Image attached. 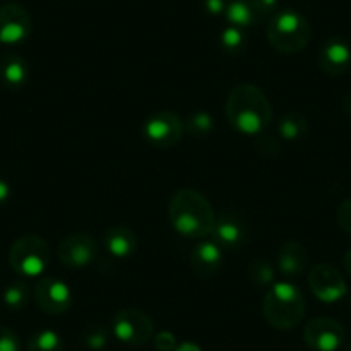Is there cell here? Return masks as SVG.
<instances>
[{"instance_id": "1", "label": "cell", "mask_w": 351, "mask_h": 351, "mask_svg": "<svg viewBox=\"0 0 351 351\" xmlns=\"http://www.w3.org/2000/svg\"><path fill=\"white\" fill-rule=\"evenodd\" d=\"M226 116L238 133L258 136L272 121V107L258 86L241 83L231 90L226 102Z\"/></svg>"}, {"instance_id": "2", "label": "cell", "mask_w": 351, "mask_h": 351, "mask_svg": "<svg viewBox=\"0 0 351 351\" xmlns=\"http://www.w3.org/2000/svg\"><path fill=\"white\" fill-rule=\"evenodd\" d=\"M215 212L210 202L197 190L183 188L172 195L169 204V219L176 232L184 238L202 239L210 236L215 224Z\"/></svg>"}, {"instance_id": "3", "label": "cell", "mask_w": 351, "mask_h": 351, "mask_svg": "<svg viewBox=\"0 0 351 351\" xmlns=\"http://www.w3.org/2000/svg\"><path fill=\"white\" fill-rule=\"evenodd\" d=\"M305 296L293 282H274L263 298V317L279 330L298 327L305 317Z\"/></svg>"}, {"instance_id": "4", "label": "cell", "mask_w": 351, "mask_h": 351, "mask_svg": "<svg viewBox=\"0 0 351 351\" xmlns=\"http://www.w3.org/2000/svg\"><path fill=\"white\" fill-rule=\"evenodd\" d=\"M312 28L300 12L293 9L276 12L267 26V40L278 52H302L310 42Z\"/></svg>"}, {"instance_id": "5", "label": "cell", "mask_w": 351, "mask_h": 351, "mask_svg": "<svg viewBox=\"0 0 351 351\" xmlns=\"http://www.w3.org/2000/svg\"><path fill=\"white\" fill-rule=\"evenodd\" d=\"M11 269L25 278H38L50 265V246L36 234H26L16 239L9 252Z\"/></svg>"}, {"instance_id": "6", "label": "cell", "mask_w": 351, "mask_h": 351, "mask_svg": "<svg viewBox=\"0 0 351 351\" xmlns=\"http://www.w3.org/2000/svg\"><path fill=\"white\" fill-rule=\"evenodd\" d=\"M145 140L155 148H171L184 136V123L171 110L155 112L143 124Z\"/></svg>"}, {"instance_id": "7", "label": "cell", "mask_w": 351, "mask_h": 351, "mask_svg": "<svg viewBox=\"0 0 351 351\" xmlns=\"http://www.w3.org/2000/svg\"><path fill=\"white\" fill-rule=\"evenodd\" d=\"M114 336L128 346H143L154 336V322L138 308L121 310L112 322Z\"/></svg>"}, {"instance_id": "8", "label": "cell", "mask_w": 351, "mask_h": 351, "mask_svg": "<svg viewBox=\"0 0 351 351\" xmlns=\"http://www.w3.org/2000/svg\"><path fill=\"white\" fill-rule=\"evenodd\" d=\"M57 256L67 267L83 269L95 262L99 256V246L95 239L86 232H74L59 243Z\"/></svg>"}, {"instance_id": "9", "label": "cell", "mask_w": 351, "mask_h": 351, "mask_svg": "<svg viewBox=\"0 0 351 351\" xmlns=\"http://www.w3.org/2000/svg\"><path fill=\"white\" fill-rule=\"evenodd\" d=\"M306 346L315 351H337L344 344V327L330 317H317L305 327Z\"/></svg>"}, {"instance_id": "10", "label": "cell", "mask_w": 351, "mask_h": 351, "mask_svg": "<svg viewBox=\"0 0 351 351\" xmlns=\"http://www.w3.org/2000/svg\"><path fill=\"white\" fill-rule=\"evenodd\" d=\"M35 302L49 315H62L73 305V293L69 286L57 278H43L36 282Z\"/></svg>"}, {"instance_id": "11", "label": "cell", "mask_w": 351, "mask_h": 351, "mask_svg": "<svg viewBox=\"0 0 351 351\" xmlns=\"http://www.w3.org/2000/svg\"><path fill=\"white\" fill-rule=\"evenodd\" d=\"M308 285L313 295L324 303L339 302L348 291L341 272L329 263H317L308 274Z\"/></svg>"}, {"instance_id": "12", "label": "cell", "mask_w": 351, "mask_h": 351, "mask_svg": "<svg viewBox=\"0 0 351 351\" xmlns=\"http://www.w3.org/2000/svg\"><path fill=\"white\" fill-rule=\"evenodd\" d=\"M32 28V16L23 5L5 4L0 8V43L2 45H19L26 42Z\"/></svg>"}, {"instance_id": "13", "label": "cell", "mask_w": 351, "mask_h": 351, "mask_svg": "<svg viewBox=\"0 0 351 351\" xmlns=\"http://www.w3.org/2000/svg\"><path fill=\"white\" fill-rule=\"evenodd\" d=\"M320 69L329 76H341L351 66V47L343 38H330L319 53Z\"/></svg>"}, {"instance_id": "14", "label": "cell", "mask_w": 351, "mask_h": 351, "mask_svg": "<svg viewBox=\"0 0 351 351\" xmlns=\"http://www.w3.org/2000/svg\"><path fill=\"white\" fill-rule=\"evenodd\" d=\"M191 269L200 278H210L222 265V248L214 241H202L191 250Z\"/></svg>"}, {"instance_id": "15", "label": "cell", "mask_w": 351, "mask_h": 351, "mask_svg": "<svg viewBox=\"0 0 351 351\" xmlns=\"http://www.w3.org/2000/svg\"><path fill=\"white\" fill-rule=\"evenodd\" d=\"M210 236L212 241L217 243L222 250L238 248L245 239V226L236 215L221 214L219 217H215V224Z\"/></svg>"}, {"instance_id": "16", "label": "cell", "mask_w": 351, "mask_h": 351, "mask_svg": "<svg viewBox=\"0 0 351 351\" xmlns=\"http://www.w3.org/2000/svg\"><path fill=\"white\" fill-rule=\"evenodd\" d=\"M104 246L110 256L117 260H126L136 253L138 238L130 228L117 226V228H110L104 234Z\"/></svg>"}, {"instance_id": "17", "label": "cell", "mask_w": 351, "mask_h": 351, "mask_svg": "<svg viewBox=\"0 0 351 351\" xmlns=\"http://www.w3.org/2000/svg\"><path fill=\"white\" fill-rule=\"evenodd\" d=\"M308 262V253L305 246L296 241H289L282 245L281 252L278 255V267L285 278H296L306 269Z\"/></svg>"}, {"instance_id": "18", "label": "cell", "mask_w": 351, "mask_h": 351, "mask_svg": "<svg viewBox=\"0 0 351 351\" xmlns=\"http://www.w3.org/2000/svg\"><path fill=\"white\" fill-rule=\"evenodd\" d=\"M29 76L28 62L18 53H8L0 60V80L9 88H21Z\"/></svg>"}, {"instance_id": "19", "label": "cell", "mask_w": 351, "mask_h": 351, "mask_svg": "<svg viewBox=\"0 0 351 351\" xmlns=\"http://www.w3.org/2000/svg\"><path fill=\"white\" fill-rule=\"evenodd\" d=\"M226 19L236 28H250L260 21L258 12L253 8L252 0H231L224 12Z\"/></svg>"}, {"instance_id": "20", "label": "cell", "mask_w": 351, "mask_h": 351, "mask_svg": "<svg viewBox=\"0 0 351 351\" xmlns=\"http://www.w3.org/2000/svg\"><path fill=\"white\" fill-rule=\"evenodd\" d=\"M278 131L285 140L296 141L308 133V121L302 112L293 110V112H288L286 116L281 117L278 124Z\"/></svg>"}, {"instance_id": "21", "label": "cell", "mask_w": 351, "mask_h": 351, "mask_svg": "<svg viewBox=\"0 0 351 351\" xmlns=\"http://www.w3.org/2000/svg\"><path fill=\"white\" fill-rule=\"evenodd\" d=\"M64 341L56 330H40L29 337L26 344V351H62Z\"/></svg>"}, {"instance_id": "22", "label": "cell", "mask_w": 351, "mask_h": 351, "mask_svg": "<svg viewBox=\"0 0 351 351\" xmlns=\"http://www.w3.org/2000/svg\"><path fill=\"white\" fill-rule=\"evenodd\" d=\"M248 278L256 288H267L276 282V272L267 260H253L248 267Z\"/></svg>"}, {"instance_id": "23", "label": "cell", "mask_w": 351, "mask_h": 351, "mask_svg": "<svg viewBox=\"0 0 351 351\" xmlns=\"http://www.w3.org/2000/svg\"><path fill=\"white\" fill-rule=\"evenodd\" d=\"M5 306L11 310H23L29 302V288L25 281H14L4 289L2 295Z\"/></svg>"}, {"instance_id": "24", "label": "cell", "mask_w": 351, "mask_h": 351, "mask_svg": "<svg viewBox=\"0 0 351 351\" xmlns=\"http://www.w3.org/2000/svg\"><path fill=\"white\" fill-rule=\"evenodd\" d=\"M184 130L193 138H205L214 131V119L205 110H198V112H193L188 117Z\"/></svg>"}, {"instance_id": "25", "label": "cell", "mask_w": 351, "mask_h": 351, "mask_svg": "<svg viewBox=\"0 0 351 351\" xmlns=\"http://www.w3.org/2000/svg\"><path fill=\"white\" fill-rule=\"evenodd\" d=\"M221 47L226 53H236L243 52V49L246 47V35L243 33L241 28H236V26H229L222 32L221 35Z\"/></svg>"}, {"instance_id": "26", "label": "cell", "mask_w": 351, "mask_h": 351, "mask_svg": "<svg viewBox=\"0 0 351 351\" xmlns=\"http://www.w3.org/2000/svg\"><path fill=\"white\" fill-rule=\"evenodd\" d=\"M109 330L104 326H90L83 332V344L88 348V350L100 351L107 346L109 343Z\"/></svg>"}, {"instance_id": "27", "label": "cell", "mask_w": 351, "mask_h": 351, "mask_svg": "<svg viewBox=\"0 0 351 351\" xmlns=\"http://www.w3.org/2000/svg\"><path fill=\"white\" fill-rule=\"evenodd\" d=\"M0 351H21L18 334L5 326H0Z\"/></svg>"}, {"instance_id": "28", "label": "cell", "mask_w": 351, "mask_h": 351, "mask_svg": "<svg viewBox=\"0 0 351 351\" xmlns=\"http://www.w3.org/2000/svg\"><path fill=\"white\" fill-rule=\"evenodd\" d=\"M256 148H258L260 154L265 155V157H274L279 152V143L274 136H267L265 133H260Z\"/></svg>"}, {"instance_id": "29", "label": "cell", "mask_w": 351, "mask_h": 351, "mask_svg": "<svg viewBox=\"0 0 351 351\" xmlns=\"http://www.w3.org/2000/svg\"><path fill=\"white\" fill-rule=\"evenodd\" d=\"M154 344L158 351H176L178 348V339L169 330H162L154 337Z\"/></svg>"}, {"instance_id": "30", "label": "cell", "mask_w": 351, "mask_h": 351, "mask_svg": "<svg viewBox=\"0 0 351 351\" xmlns=\"http://www.w3.org/2000/svg\"><path fill=\"white\" fill-rule=\"evenodd\" d=\"M337 224L344 232L351 234V198L344 200L337 208Z\"/></svg>"}, {"instance_id": "31", "label": "cell", "mask_w": 351, "mask_h": 351, "mask_svg": "<svg viewBox=\"0 0 351 351\" xmlns=\"http://www.w3.org/2000/svg\"><path fill=\"white\" fill-rule=\"evenodd\" d=\"M252 4L253 8H255V11L258 12L260 19H262L276 11V8H278V0H252Z\"/></svg>"}, {"instance_id": "32", "label": "cell", "mask_w": 351, "mask_h": 351, "mask_svg": "<svg viewBox=\"0 0 351 351\" xmlns=\"http://www.w3.org/2000/svg\"><path fill=\"white\" fill-rule=\"evenodd\" d=\"M226 8H228V4H226L224 0H205V9L212 16L224 14Z\"/></svg>"}, {"instance_id": "33", "label": "cell", "mask_w": 351, "mask_h": 351, "mask_svg": "<svg viewBox=\"0 0 351 351\" xmlns=\"http://www.w3.org/2000/svg\"><path fill=\"white\" fill-rule=\"evenodd\" d=\"M11 195H12L11 184H9L5 180H2V178H0V207H2V205H5L9 200H11Z\"/></svg>"}, {"instance_id": "34", "label": "cell", "mask_w": 351, "mask_h": 351, "mask_svg": "<svg viewBox=\"0 0 351 351\" xmlns=\"http://www.w3.org/2000/svg\"><path fill=\"white\" fill-rule=\"evenodd\" d=\"M176 351H202V350L193 343H183L181 346L176 348Z\"/></svg>"}, {"instance_id": "35", "label": "cell", "mask_w": 351, "mask_h": 351, "mask_svg": "<svg viewBox=\"0 0 351 351\" xmlns=\"http://www.w3.org/2000/svg\"><path fill=\"white\" fill-rule=\"evenodd\" d=\"M344 269H346L348 274L351 276V250H348L346 255H344Z\"/></svg>"}, {"instance_id": "36", "label": "cell", "mask_w": 351, "mask_h": 351, "mask_svg": "<svg viewBox=\"0 0 351 351\" xmlns=\"http://www.w3.org/2000/svg\"><path fill=\"white\" fill-rule=\"evenodd\" d=\"M343 107H344V110H346L348 116H351V93H348V95L344 97Z\"/></svg>"}, {"instance_id": "37", "label": "cell", "mask_w": 351, "mask_h": 351, "mask_svg": "<svg viewBox=\"0 0 351 351\" xmlns=\"http://www.w3.org/2000/svg\"><path fill=\"white\" fill-rule=\"evenodd\" d=\"M344 351H351V343L348 344V346H346V350H344Z\"/></svg>"}, {"instance_id": "38", "label": "cell", "mask_w": 351, "mask_h": 351, "mask_svg": "<svg viewBox=\"0 0 351 351\" xmlns=\"http://www.w3.org/2000/svg\"><path fill=\"white\" fill-rule=\"evenodd\" d=\"M0 45H2V43H0Z\"/></svg>"}]
</instances>
